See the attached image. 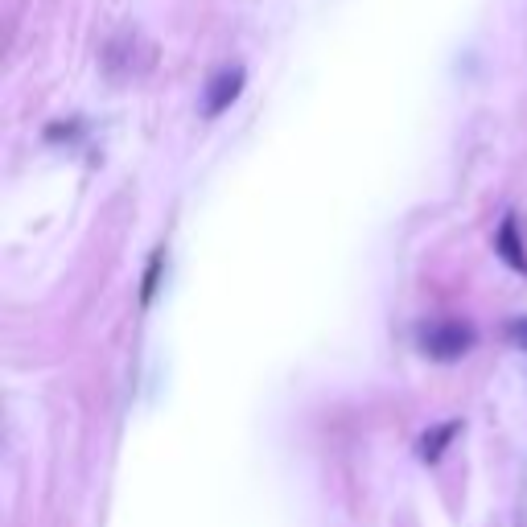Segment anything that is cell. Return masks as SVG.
I'll return each instance as SVG.
<instances>
[{
  "label": "cell",
  "instance_id": "6da1fadb",
  "mask_svg": "<svg viewBox=\"0 0 527 527\" xmlns=\"http://www.w3.org/2000/svg\"><path fill=\"white\" fill-rule=\"evenodd\" d=\"M478 334L470 322H437V326H425L420 330V350L437 363H458L474 350Z\"/></svg>",
  "mask_w": 527,
  "mask_h": 527
},
{
  "label": "cell",
  "instance_id": "7a4b0ae2",
  "mask_svg": "<svg viewBox=\"0 0 527 527\" xmlns=\"http://www.w3.org/2000/svg\"><path fill=\"white\" fill-rule=\"evenodd\" d=\"M243 83H248V70H243V62H227L219 66L215 75H210L206 91H202V116L206 120H219L231 103L243 95Z\"/></svg>",
  "mask_w": 527,
  "mask_h": 527
},
{
  "label": "cell",
  "instance_id": "3957f363",
  "mask_svg": "<svg viewBox=\"0 0 527 527\" xmlns=\"http://www.w3.org/2000/svg\"><path fill=\"white\" fill-rule=\"evenodd\" d=\"M495 256L511 268V272H519V276H527V248H523V231H519V219L511 215H503V223H499V231H495Z\"/></svg>",
  "mask_w": 527,
  "mask_h": 527
},
{
  "label": "cell",
  "instance_id": "277c9868",
  "mask_svg": "<svg viewBox=\"0 0 527 527\" xmlns=\"http://www.w3.org/2000/svg\"><path fill=\"white\" fill-rule=\"evenodd\" d=\"M462 433V420H441V425H433V429H425L416 437V458L425 462V466H433V462H441L445 458V449L453 445V437Z\"/></svg>",
  "mask_w": 527,
  "mask_h": 527
},
{
  "label": "cell",
  "instance_id": "5b68a950",
  "mask_svg": "<svg viewBox=\"0 0 527 527\" xmlns=\"http://www.w3.org/2000/svg\"><path fill=\"white\" fill-rule=\"evenodd\" d=\"M161 268H165V252H153L149 272H145V280H140V305H153V297H157V280H161Z\"/></svg>",
  "mask_w": 527,
  "mask_h": 527
},
{
  "label": "cell",
  "instance_id": "8992f818",
  "mask_svg": "<svg viewBox=\"0 0 527 527\" xmlns=\"http://www.w3.org/2000/svg\"><path fill=\"white\" fill-rule=\"evenodd\" d=\"M507 338H511V346L527 350V318H511L507 322Z\"/></svg>",
  "mask_w": 527,
  "mask_h": 527
}]
</instances>
